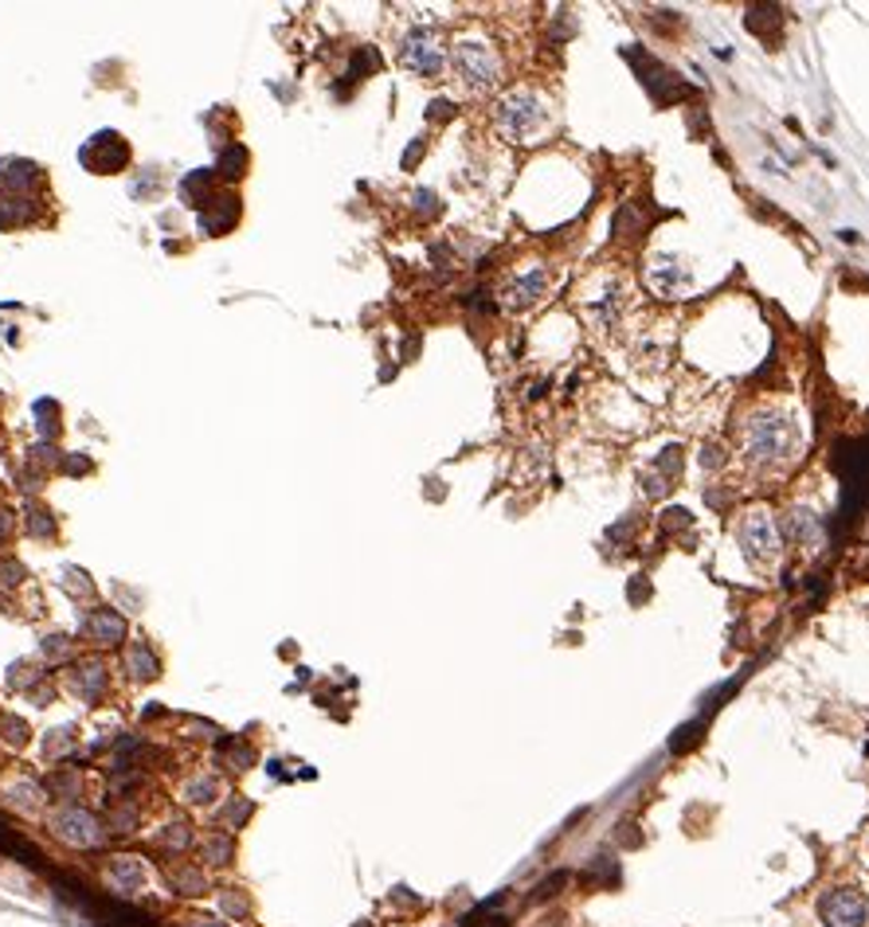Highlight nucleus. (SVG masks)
<instances>
[{"label": "nucleus", "instance_id": "nucleus-4", "mask_svg": "<svg viewBox=\"0 0 869 927\" xmlns=\"http://www.w3.org/2000/svg\"><path fill=\"white\" fill-rule=\"evenodd\" d=\"M741 541H744V556L756 567H772L780 560V533H775V521L764 509H752L741 521Z\"/></svg>", "mask_w": 869, "mask_h": 927}, {"label": "nucleus", "instance_id": "nucleus-7", "mask_svg": "<svg viewBox=\"0 0 869 927\" xmlns=\"http://www.w3.org/2000/svg\"><path fill=\"white\" fill-rule=\"evenodd\" d=\"M544 290H549V275H544L541 267H529V270H521V275L509 278V286L501 290V301H506V309H526V306H533Z\"/></svg>", "mask_w": 869, "mask_h": 927}, {"label": "nucleus", "instance_id": "nucleus-8", "mask_svg": "<svg viewBox=\"0 0 869 927\" xmlns=\"http://www.w3.org/2000/svg\"><path fill=\"white\" fill-rule=\"evenodd\" d=\"M635 356H638V369L643 372H663L666 361H670V337H658L655 329H643L635 341Z\"/></svg>", "mask_w": 869, "mask_h": 927}, {"label": "nucleus", "instance_id": "nucleus-6", "mask_svg": "<svg viewBox=\"0 0 869 927\" xmlns=\"http://www.w3.org/2000/svg\"><path fill=\"white\" fill-rule=\"evenodd\" d=\"M404 63L415 71V75L423 78H439L443 67H447V55H443V47L435 43V35H412V40L404 43Z\"/></svg>", "mask_w": 869, "mask_h": 927}, {"label": "nucleus", "instance_id": "nucleus-3", "mask_svg": "<svg viewBox=\"0 0 869 927\" xmlns=\"http://www.w3.org/2000/svg\"><path fill=\"white\" fill-rule=\"evenodd\" d=\"M549 121V103L533 90H517L498 106V126L506 138L513 141H537V134Z\"/></svg>", "mask_w": 869, "mask_h": 927}, {"label": "nucleus", "instance_id": "nucleus-5", "mask_svg": "<svg viewBox=\"0 0 869 927\" xmlns=\"http://www.w3.org/2000/svg\"><path fill=\"white\" fill-rule=\"evenodd\" d=\"M823 927H869V901L858 888H830L818 901Z\"/></svg>", "mask_w": 869, "mask_h": 927}, {"label": "nucleus", "instance_id": "nucleus-1", "mask_svg": "<svg viewBox=\"0 0 869 927\" xmlns=\"http://www.w3.org/2000/svg\"><path fill=\"white\" fill-rule=\"evenodd\" d=\"M741 447H744V462L752 470L775 473L803 455V435L795 427V415L784 412V404H767L744 419Z\"/></svg>", "mask_w": 869, "mask_h": 927}, {"label": "nucleus", "instance_id": "nucleus-2", "mask_svg": "<svg viewBox=\"0 0 869 927\" xmlns=\"http://www.w3.org/2000/svg\"><path fill=\"white\" fill-rule=\"evenodd\" d=\"M451 60H455V71L466 83V90H474V95H486V90L498 86V75H501L498 52H494L490 40H483V35H463L455 43V52H451Z\"/></svg>", "mask_w": 869, "mask_h": 927}]
</instances>
